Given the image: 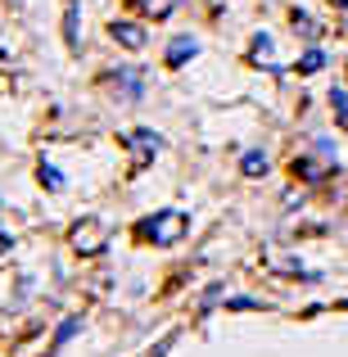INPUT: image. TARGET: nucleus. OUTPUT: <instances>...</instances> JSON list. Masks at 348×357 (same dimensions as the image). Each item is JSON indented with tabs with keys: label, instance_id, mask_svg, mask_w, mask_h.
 Segmentation results:
<instances>
[{
	"label": "nucleus",
	"instance_id": "obj_1",
	"mask_svg": "<svg viewBox=\"0 0 348 357\" xmlns=\"http://www.w3.org/2000/svg\"><path fill=\"white\" fill-rule=\"evenodd\" d=\"M186 227H190V218H186V213H176V208H167V213H158V218H149L140 231H145L154 244H176V240L186 236Z\"/></svg>",
	"mask_w": 348,
	"mask_h": 357
},
{
	"label": "nucleus",
	"instance_id": "obj_2",
	"mask_svg": "<svg viewBox=\"0 0 348 357\" xmlns=\"http://www.w3.org/2000/svg\"><path fill=\"white\" fill-rule=\"evenodd\" d=\"M105 222H96V218H86V222H77L73 227V249L77 253H96V249H105Z\"/></svg>",
	"mask_w": 348,
	"mask_h": 357
},
{
	"label": "nucleus",
	"instance_id": "obj_3",
	"mask_svg": "<svg viewBox=\"0 0 348 357\" xmlns=\"http://www.w3.org/2000/svg\"><path fill=\"white\" fill-rule=\"evenodd\" d=\"M127 140H131V149H136V167H140V163H145V158H149V154H158V145H163V140H158V136H154V131H145V127H140V131H131V136H127Z\"/></svg>",
	"mask_w": 348,
	"mask_h": 357
},
{
	"label": "nucleus",
	"instance_id": "obj_4",
	"mask_svg": "<svg viewBox=\"0 0 348 357\" xmlns=\"http://www.w3.org/2000/svg\"><path fill=\"white\" fill-rule=\"evenodd\" d=\"M114 41H122L127 50H140V45H145V32H140L136 23H114Z\"/></svg>",
	"mask_w": 348,
	"mask_h": 357
},
{
	"label": "nucleus",
	"instance_id": "obj_5",
	"mask_svg": "<svg viewBox=\"0 0 348 357\" xmlns=\"http://www.w3.org/2000/svg\"><path fill=\"white\" fill-rule=\"evenodd\" d=\"M195 50H199V45H195V41H190V36H176V41H172V45H167V63H172V68H181V63H186V59H190V54H195Z\"/></svg>",
	"mask_w": 348,
	"mask_h": 357
},
{
	"label": "nucleus",
	"instance_id": "obj_6",
	"mask_svg": "<svg viewBox=\"0 0 348 357\" xmlns=\"http://www.w3.org/2000/svg\"><path fill=\"white\" fill-rule=\"evenodd\" d=\"M326 68V54L321 50H308L303 59H298V73H321Z\"/></svg>",
	"mask_w": 348,
	"mask_h": 357
},
{
	"label": "nucleus",
	"instance_id": "obj_7",
	"mask_svg": "<svg viewBox=\"0 0 348 357\" xmlns=\"http://www.w3.org/2000/svg\"><path fill=\"white\" fill-rule=\"evenodd\" d=\"M244 176H262V172H267V158H262V154H244Z\"/></svg>",
	"mask_w": 348,
	"mask_h": 357
},
{
	"label": "nucleus",
	"instance_id": "obj_8",
	"mask_svg": "<svg viewBox=\"0 0 348 357\" xmlns=\"http://www.w3.org/2000/svg\"><path fill=\"white\" fill-rule=\"evenodd\" d=\"M172 5H176V0H140V9H145V14H154V18L172 14Z\"/></svg>",
	"mask_w": 348,
	"mask_h": 357
},
{
	"label": "nucleus",
	"instance_id": "obj_9",
	"mask_svg": "<svg viewBox=\"0 0 348 357\" xmlns=\"http://www.w3.org/2000/svg\"><path fill=\"white\" fill-rule=\"evenodd\" d=\"M294 27H298V32L308 36V41H312V36H317V23H312V18H308V14H294Z\"/></svg>",
	"mask_w": 348,
	"mask_h": 357
},
{
	"label": "nucleus",
	"instance_id": "obj_10",
	"mask_svg": "<svg viewBox=\"0 0 348 357\" xmlns=\"http://www.w3.org/2000/svg\"><path fill=\"white\" fill-rule=\"evenodd\" d=\"M41 181H45V185H50V190H59V185H63V181H59V176H54V167H41Z\"/></svg>",
	"mask_w": 348,
	"mask_h": 357
},
{
	"label": "nucleus",
	"instance_id": "obj_11",
	"mask_svg": "<svg viewBox=\"0 0 348 357\" xmlns=\"http://www.w3.org/2000/svg\"><path fill=\"white\" fill-rule=\"evenodd\" d=\"M340 127H344V131H348V105H344V109H340Z\"/></svg>",
	"mask_w": 348,
	"mask_h": 357
}]
</instances>
